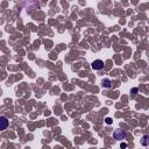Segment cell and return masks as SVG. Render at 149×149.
Masks as SVG:
<instances>
[{
	"label": "cell",
	"mask_w": 149,
	"mask_h": 149,
	"mask_svg": "<svg viewBox=\"0 0 149 149\" xmlns=\"http://www.w3.org/2000/svg\"><path fill=\"white\" fill-rule=\"evenodd\" d=\"M8 119L6 116H0V130H5L8 127Z\"/></svg>",
	"instance_id": "1"
},
{
	"label": "cell",
	"mask_w": 149,
	"mask_h": 149,
	"mask_svg": "<svg viewBox=\"0 0 149 149\" xmlns=\"http://www.w3.org/2000/svg\"><path fill=\"white\" fill-rule=\"evenodd\" d=\"M125 138H126V133L124 130L118 129L114 132V139L115 140H125Z\"/></svg>",
	"instance_id": "2"
},
{
	"label": "cell",
	"mask_w": 149,
	"mask_h": 149,
	"mask_svg": "<svg viewBox=\"0 0 149 149\" xmlns=\"http://www.w3.org/2000/svg\"><path fill=\"white\" fill-rule=\"evenodd\" d=\"M103 68H104V63L100 59H97V61L92 63V69H94V70H99V69H103Z\"/></svg>",
	"instance_id": "3"
},
{
	"label": "cell",
	"mask_w": 149,
	"mask_h": 149,
	"mask_svg": "<svg viewBox=\"0 0 149 149\" xmlns=\"http://www.w3.org/2000/svg\"><path fill=\"white\" fill-rule=\"evenodd\" d=\"M147 139H148V136H144V138H143V140H147ZM142 144H143V146H147L148 143H147L146 141H142Z\"/></svg>",
	"instance_id": "4"
},
{
	"label": "cell",
	"mask_w": 149,
	"mask_h": 149,
	"mask_svg": "<svg viewBox=\"0 0 149 149\" xmlns=\"http://www.w3.org/2000/svg\"><path fill=\"white\" fill-rule=\"evenodd\" d=\"M111 122H112V120H111L110 118H107V119H106V124H108V125H110Z\"/></svg>",
	"instance_id": "5"
}]
</instances>
